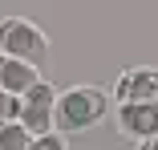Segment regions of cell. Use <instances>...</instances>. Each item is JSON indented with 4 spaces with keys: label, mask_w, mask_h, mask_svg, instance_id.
<instances>
[{
    "label": "cell",
    "mask_w": 158,
    "mask_h": 150,
    "mask_svg": "<svg viewBox=\"0 0 158 150\" xmlns=\"http://www.w3.org/2000/svg\"><path fill=\"white\" fill-rule=\"evenodd\" d=\"M110 114V94L98 85H73L65 94H57V130L65 134H85Z\"/></svg>",
    "instance_id": "obj_1"
},
{
    "label": "cell",
    "mask_w": 158,
    "mask_h": 150,
    "mask_svg": "<svg viewBox=\"0 0 158 150\" xmlns=\"http://www.w3.org/2000/svg\"><path fill=\"white\" fill-rule=\"evenodd\" d=\"M0 49L12 53V57H24L33 65H45L49 61V37L45 28L24 20V16H4L0 20Z\"/></svg>",
    "instance_id": "obj_2"
},
{
    "label": "cell",
    "mask_w": 158,
    "mask_h": 150,
    "mask_svg": "<svg viewBox=\"0 0 158 150\" xmlns=\"http://www.w3.org/2000/svg\"><path fill=\"white\" fill-rule=\"evenodd\" d=\"M20 122L33 130V134L53 130V122H57V89L49 81H33L20 94Z\"/></svg>",
    "instance_id": "obj_3"
},
{
    "label": "cell",
    "mask_w": 158,
    "mask_h": 150,
    "mask_svg": "<svg viewBox=\"0 0 158 150\" xmlns=\"http://www.w3.org/2000/svg\"><path fill=\"white\" fill-rule=\"evenodd\" d=\"M118 130L126 138H154L158 134V98H146V102H118Z\"/></svg>",
    "instance_id": "obj_4"
},
{
    "label": "cell",
    "mask_w": 158,
    "mask_h": 150,
    "mask_svg": "<svg viewBox=\"0 0 158 150\" xmlns=\"http://www.w3.org/2000/svg\"><path fill=\"white\" fill-rule=\"evenodd\" d=\"M114 98H118V102H146V98H158V65H134V69L118 73Z\"/></svg>",
    "instance_id": "obj_5"
},
{
    "label": "cell",
    "mask_w": 158,
    "mask_h": 150,
    "mask_svg": "<svg viewBox=\"0 0 158 150\" xmlns=\"http://www.w3.org/2000/svg\"><path fill=\"white\" fill-rule=\"evenodd\" d=\"M37 69H41V65H33V61H24V57H12V53L0 49V89L24 94L33 81H41V73H37Z\"/></svg>",
    "instance_id": "obj_6"
},
{
    "label": "cell",
    "mask_w": 158,
    "mask_h": 150,
    "mask_svg": "<svg viewBox=\"0 0 158 150\" xmlns=\"http://www.w3.org/2000/svg\"><path fill=\"white\" fill-rule=\"evenodd\" d=\"M33 146V130L20 118H0V150H28Z\"/></svg>",
    "instance_id": "obj_7"
},
{
    "label": "cell",
    "mask_w": 158,
    "mask_h": 150,
    "mask_svg": "<svg viewBox=\"0 0 158 150\" xmlns=\"http://www.w3.org/2000/svg\"><path fill=\"white\" fill-rule=\"evenodd\" d=\"M28 150H65V130H41V134H33V146Z\"/></svg>",
    "instance_id": "obj_8"
},
{
    "label": "cell",
    "mask_w": 158,
    "mask_h": 150,
    "mask_svg": "<svg viewBox=\"0 0 158 150\" xmlns=\"http://www.w3.org/2000/svg\"><path fill=\"white\" fill-rule=\"evenodd\" d=\"M0 118H20V94L0 89Z\"/></svg>",
    "instance_id": "obj_9"
},
{
    "label": "cell",
    "mask_w": 158,
    "mask_h": 150,
    "mask_svg": "<svg viewBox=\"0 0 158 150\" xmlns=\"http://www.w3.org/2000/svg\"><path fill=\"white\" fill-rule=\"evenodd\" d=\"M142 146H150V150H158V134H154V138H146Z\"/></svg>",
    "instance_id": "obj_10"
}]
</instances>
